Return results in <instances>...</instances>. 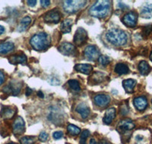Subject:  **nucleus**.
Segmentation results:
<instances>
[{"label": "nucleus", "mask_w": 152, "mask_h": 144, "mask_svg": "<svg viewBox=\"0 0 152 144\" xmlns=\"http://www.w3.org/2000/svg\"><path fill=\"white\" fill-rule=\"evenodd\" d=\"M110 1H107V0L97 1L89 9V14L92 17H98V18L106 17L110 10Z\"/></svg>", "instance_id": "1"}, {"label": "nucleus", "mask_w": 152, "mask_h": 144, "mask_svg": "<svg viewBox=\"0 0 152 144\" xmlns=\"http://www.w3.org/2000/svg\"><path fill=\"white\" fill-rule=\"evenodd\" d=\"M107 40L115 46H123L127 42V34L123 30L112 28L107 31L106 34Z\"/></svg>", "instance_id": "2"}, {"label": "nucleus", "mask_w": 152, "mask_h": 144, "mask_svg": "<svg viewBox=\"0 0 152 144\" xmlns=\"http://www.w3.org/2000/svg\"><path fill=\"white\" fill-rule=\"evenodd\" d=\"M31 47H33L37 51H42L45 50L50 46V37L47 33H40L37 34L32 36L30 40Z\"/></svg>", "instance_id": "3"}, {"label": "nucleus", "mask_w": 152, "mask_h": 144, "mask_svg": "<svg viewBox=\"0 0 152 144\" xmlns=\"http://www.w3.org/2000/svg\"><path fill=\"white\" fill-rule=\"evenodd\" d=\"M86 1H81V0L65 1L63 3V9L67 13L72 14L82 9L86 5Z\"/></svg>", "instance_id": "4"}, {"label": "nucleus", "mask_w": 152, "mask_h": 144, "mask_svg": "<svg viewBox=\"0 0 152 144\" xmlns=\"http://www.w3.org/2000/svg\"><path fill=\"white\" fill-rule=\"evenodd\" d=\"M88 39V33L84 28H79L76 31L74 36V42L77 46H81Z\"/></svg>", "instance_id": "5"}, {"label": "nucleus", "mask_w": 152, "mask_h": 144, "mask_svg": "<svg viewBox=\"0 0 152 144\" xmlns=\"http://www.w3.org/2000/svg\"><path fill=\"white\" fill-rule=\"evenodd\" d=\"M138 20V15L135 12H130L125 15L123 18V22L127 27L129 28H134L137 24Z\"/></svg>", "instance_id": "6"}, {"label": "nucleus", "mask_w": 152, "mask_h": 144, "mask_svg": "<svg viewBox=\"0 0 152 144\" xmlns=\"http://www.w3.org/2000/svg\"><path fill=\"white\" fill-rule=\"evenodd\" d=\"M85 56L90 61H94L99 58V50L94 46H89L85 50Z\"/></svg>", "instance_id": "7"}, {"label": "nucleus", "mask_w": 152, "mask_h": 144, "mask_svg": "<svg viewBox=\"0 0 152 144\" xmlns=\"http://www.w3.org/2000/svg\"><path fill=\"white\" fill-rule=\"evenodd\" d=\"M13 132L15 134H21L25 130V124L21 117H18L13 123Z\"/></svg>", "instance_id": "8"}, {"label": "nucleus", "mask_w": 152, "mask_h": 144, "mask_svg": "<svg viewBox=\"0 0 152 144\" xmlns=\"http://www.w3.org/2000/svg\"><path fill=\"white\" fill-rule=\"evenodd\" d=\"M60 13H59L58 11L56 10H53L50 11L45 14L43 18H44V21L47 23H58L60 20Z\"/></svg>", "instance_id": "9"}, {"label": "nucleus", "mask_w": 152, "mask_h": 144, "mask_svg": "<svg viewBox=\"0 0 152 144\" xmlns=\"http://www.w3.org/2000/svg\"><path fill=\"white\" fill-rule=\"evenodd\" d=\"M59 51L65 55H70L75 53V47L70 43H63L59 46Z\"/></svg>", "instance_id": "10"}, {"label": "nucleus", "mask_w": 152, "mask_h": 144, "mask_svg": "<svg viewBox=\"0 0 152 144\" xmlns=\"http://www.w3.org/2000/svg\"><path fill=\"white\" fill-rule=\"evenodd\" d=\"M94 103L97 106H107L110 103V97L106 94H98L94 97Z\"/></svg>", "instance_id": "11"}, {"label": "nucleus", "mask_w": 152, "mask_h": 144, "mask_svg": "<svg viewBox=\"0 0 152 144\" xmlns=\"http://www.w3.org/2000/svg\"><path fill=\"white\" fill-rule=\"evenodd\" d=\"M135 127V124L129 119L123 120L118 124V130L119 132H124L127 130H130Z\"/></svg>", "instance_id": "12"}, {"label": "nucleus", "mask_w": 152, "mask_h": 144, "mask_svg": "<svg viewBox=\"0 0 152 144\" xmlns=\"http://www.w3.org/2000/svg\"><path fill=\"white\" fill-rule=\"evenodd\" d=\"M21 84H13V83H11L9 85H7L6 87L3 88V92L6 93H12L14 96H16L17 94H18L20 90H21Z\"/></svg>", "instance_id": "13"}, {"label": "nucleus", "mask_w": 152, "mask_h": 144, "mask_svg": "<svg viewBox=\"0 0 152 144\" xmlns=\"http://www.w3.org/2000/svg\"><path fill=\"white\" fill-rule=\"evenodd\" d=\"M134 105L138 111H144L148 106L147 99L145 96H138L134 100Z\"/></svg>", "instance_id": "14"}, {"label": "nucleus", "mask_w": 152, "mask_h": 144, "mask_svg": "<svg viewBox=\"0 0 152 144\" xmlns=\"http://www.w3.org/2000/svg\"><path fill=\"white\" fill-rule=\"evenodd\" d=\"M76 112H78L81 116L82 119H87L90 114V108L85 103H81L78 105V106L76 107Z\"/></svg>", "instance_id": "15"}, {"label": "nucleus", "mask_w": 152, "mask_h": 144, "mask_svg": "<svg viewBox=\"0 0 152 144\" xmlns=\"http://www.w3.org/2000/svg\"><path fill=\"white\" fill-rule=\"evenodd\" d=\"M9 61L12 65L16 64H24L27 62V57L24 54H20V55H14L9 57Z\"/></svg>", "instance_id": "16"}, {"label": "nucleus", "mask_w": 152, "mask_h": 144, "mask_svg": "<svg viewBox=\"0 0 152 144\" xmlns=\"http://www.w3.org/2000/svg\"><path fill=\"white\" fill-rule=\"evenodd\" d=\"M115 117H116V109L114 108H108L106 111L105 115L104 117V122L106 124H110L112 123Z\"/></svg>", "instance_id": "17"}, {"label": "nucleus", "mask_w": 152, "mask_h": 144, "mask_svg": "<svg viewBox=\"0 0 152 144\" xmlns=\"http://www.w3.org/2000/svg\"><path fill=\"white\" fill-rule=\"evenodd\" d=\"M75 69L82 74H89L93 70V67L88 64H78L75 66Z\"/></svg>", "instance_id": "18"}, {"label": "nucleus", "mask_w": 152, "mask_h": 144, "mask_svg": "<svg viewBox=\"0 0 152 144\" xmlns=\"http://www.w3.org/2000/svg\"><path fill=\"white\" fill-rule=\"evenodd\" d=\"M141 16L144 18L152 17V4L146 3L142 6L141 10Z\"/></svg>", "instance_id": "19"}, {"label": "nucleus", "mask_w": 152, "mask_h": 144, "mask_svg": "<svg viewBox=\"0 0 152 144\" xmlns=\"http://www.w3.org/2000/svg\"><path fill=\"white\" fill-rule=\"evenodd\" d=\"M15 48L14 43L12 42H5L0 43V54H6L12 51Z\"/></svg>", "instance_id": "20"}, {"label": "nucleus", "mask_w": 152, "mask_h": 144, "mask_svg": "<svg viewBox=\"0 0 152 144\" xmlns=\"http://www.w3.org/2000/svg\"><path fill=\"white\" fill-rule=\"evenodd\" d=\"M136 85V81L133 79H127L123 81V86L127 93H132Z\"/></svg>", "instance_id": "21"}, {"label": "nucleus", "mask_w": 152, "mask_h": 144, "mask_svg": "<svg viewBox=\"0 0 152 144\" xmlns=\"http://www.w3.org/2000/svg\"><path fill=\"white\" fill-rule=\"evenodd\" d=\"M115 72L116 74L122 75V74H126L129 72V68L128 65L123 63H118L115 67Z\"/></svg>", "instance_id": "22"}, {"label": "nucleus", "mask_w": 152, "mask_h": 144, "mask_svg": "<svg viewBox=\"0 0 152 144\" xmlns=\"http://www.w3.org/2000/svg\"><path fill=\"white\" fill-rule=\"evenodd\" d=\"M15 111L9 107H3L1 110L0 115L4 119H10L14 116Z\"/></svg>", "instance_id": "23"}, {"label": "nucleus", "mask_w": 152, "mask_h": 144, "mask_svg": "<svg viewBox=\"0 0 152 144\" xmlns=\"http://www.w3.org/2000/svg\"><path fill=\"white\" fill-rule=\"evenodd\" d=\"M72 24V21L71 19H66L62 21L60 26V30L63 33H68L71 31V27Z\"/></svg>", "instance_id": "24"}, {"label": "nucleus", "mask_w": 152, "mask_h": 144, "mask_svg": "<svg viewBox=\"0 0 152 144\" xmlns=\"http://www.w3.org/2000/svg\"><path fill=\"white\" fill-rule=\"evenodd\" d=\"M138 70L142 75H147L151 71V68L148 63L145 61H142L138 65Z\"/></svg>", "instance_id": "25"}, {"label": "nucleus", "mask_w": 152, "mask_h": 144, "mask_svg": "<svg viewBox=\"0 0 152 144\" xmlns=\"http://www.w3.org/2000/svg\"><path fill=\"white\" fill-rule=\"evenodd\" d=\"M106 77H107V75L105 74H104V73H101V72H96V73H94L92 75V79H93V81L94 82H97V84L105 81Z\"/></svg>", "instance_id": "26"}, {"label": "nucleus", "mask_w": 152, "mask_h": 144, "mask_svg": "<svg viewBox=\"0 0 152 144\" xmlns=\"http://www.w3.org/2000/svg\"><path fill=\"white\" fill-rule=\"evenodd\" d=\"M31 18L28 16L24 17V18H22V20L21 21V24H20V27L19 28H21L20 31H24L27 29L28 26L31 24Z\"/></svg>", "instance_id": "27"}, {"label": "nucleus", "mask_w": 152, "mask_h": 144, "mask_svg": "<svg viewBox=\"0 0 152 144\" xmlns=\"http://www.w3.org/2000/svg\"><path fill=\"white\" fill-rule=\"evenodd\" d=\"M69 85L72 90L75 91V92H79L81 90V86L80 84L78 83V81L76 80H70L69 81Z\"/></svg>", "instance_id": "28"}, {"label": "nucleus", "mask_w": 152, "mask_h": 144, "mask_svg": "<svg viewBox=\"0 0 152 144\" xmlns=\"http://www.w3.org/2000/svg\"><path fill=\"white\" fill-rule=\"evenodd\" d=\"M67 130L69 131V133L72 135H78L81 132V129L79 127H76V126L73 125V124H69L67 127Z\"/></svg>", "instance_id": "29"}, {"label": "nucleus", "mask_w": 152, "mask_h": 144, "mask_svg": "<svg viewBox=\"0 0 152 144\" xmlns=\"http://www.w3.org/2000/svg\"><path fill=\"white\" fill-rule=\"evenodd\" d=\"M98 61L99 63L102 66H107L110 62V59L109 57L106 56V55H100V56H99Z\"/></svg>", "instance_id": "30"}, {"label": "nucleus", "mask_w": 152, "mask_h": 144, "mask_svg": "<svg viewBox=\"0 0 152 144\" xmlns=\"http://www.w3.org/2000/svg\"><path fill=\"white\" fill-rule=\"evenodd\" d=\"M90 135V132L88 130H84L83 133L81 134V138H80V143L81 144H86V140L88 137Z\"/></svg>", "instance_id": "31"}, {"label": "nucleus", "mask_w": 152, "mask_h": 144, "mask_svg": "<svg viewBox=\"0 0 152 144\" xmlns=\"http://www.w3.org/2000/svg\"><path fill=\"white\" fill-rule=\"evenodd\" d=\"M21 144H33L35 142V139L32 137H24L21 139Z\"/></svg>", "instance_id": "32"}, {"label": "nucleus", "mask_w": 152, "mask_h": 144, "mask_svg": "<svg viewBox=\"0 0 152 144\" xmlns=\"http://www.w3.org/2000/svg\"><path fill=\"white\" fill-rule=\"evenodd\" d=\"M39 139H40V140L42 141V142H45V141L48 139V134L46 132H44V131H43V132L40 133V135H39Z\"/></svg>", "instance_id": "33"}, {"label": "nucleus", "mask_w": 152, "mask_h": 144, "mask_svg": "<svg viewBox=\"0 0 152 144\" xmlns=\"http://www.w3.org/2000/svg\"><path fill=\"white\" fill-rule=\"evenodd\" d=\"M63 136V133L62 131H56V132L53 133V137L55 140H59L61 139Z\"/></svg>", "instance_id": "34"}, {"label": "nucleus", "mask_w": 152, "mask_h": 144, "mask_svg": "<svg viewBox=\"0 0 152 144\" xmlns=\"http://www.w3.org/2000/svg\"><path fill=\"white\" fill-rule=\"evenodd\" d=\"M50 2L48 1V0H47V1H45V0H41V1H40V5H41V6L43 8L48 7L49 5H50Z\"/></svg>", "instance_id": "35"}, {"label": "nucleus", "mask_w": 152, "mask_h": 144, "mask_svg": "<svg viewBox=\"0 0 152 144\" xmlns=\"http://www.w3.org/2000/svg\"><path fill=\"white\" fill-rule=\"evenodd\" d=\"M120 112H121L122 115H126V114L128 113V112H129L128 107L126 106V105H123V106L121 107V110H120Z\"/></svg>", "instance_id": "36"}, {"label": "nucleus", "mask_w": 152, "mask_h": 144, "mask_svg": "<svg viewBox=\"0 0 152 144\" xmlns=\"http://www.w3.org/2000/svg\"><path fill=\"white\" fill-rule=\"evenodd\" d=\"M27 3H28V5H29V6H31V7H34V6L36 5L37 1L36 0H29V1L27 2Z\"/></svg>", "instance_id": "37"}, {"label": "nucleus", "mask_w": 152, "mask_h": 144, "mask_svg": "<svg viewBox=\"0 0 152 144\" xmlns=\"http://www.w3.org/2000/svg\"><path fill=\"white\" fill-rule=\"evenodd\" d=\"M5 81V75L2 71H0V85L2 84Z\"/></svg>", "instance_id": "38"}, {"label": "nucleus", "mask_w": 152, "mask_h": 144, "mask_svg": "<svg viewBox=\"0 0 152 144\" xmlns=\"http://www.w3.org/2000/svg\"><path fill=\"white\" fill-rule=\"evenodd\" d=\"M32 93V89L29 87H27L26 89V95L27 96H30Z\"/></svg>", "instance_id": "39"}, {"label": "nucleus", "mask_w": 152, "mask_h": 144, "mask_svg": "<svg viewBox=\"0 0 152 144\" xmlns=\"http://www.w3.org/2000/svg\"><path fill=\"white\" fill-rule=\"evenodd\" d=\"M98 144H111V143L110 142H108L107 140H100V142H99Z\"/></svg>", "instance_id": "40"}, {"label": "nucleus", "mask_w": 152, "mask_h": 144, "mask_svg": "<svg viewBox=\"0 0 152 144\" xmlns=\"http://www.w3.org/2000/svg\"><path fill=\"white\" fill-rule=\"evenodd\" d=\"M4 32H5V28L3 26L0 25V35H2Z\"/></svg>", "instance_id": "41"}, {"label": "nucleus", "mask_w": 152, "mask_h": 144, "mask_svg": "<svg viewBox=\"0 0 152 144\" xmlns=\"http://www.w3.org/2000/svg\"><path fill=\"white\" fill-rule=\"evenodd\" d=\"M37 94H38V96H39V97H41V98L44 97V96H43V93H42L41 91H39V92L37 93Z\"/></svg>", "instance_id": "42"}, {"label": "nucleus", "mask_w": 152, "mask_h": 144, "mask_svg": "<svg viewBox=\"0 0 152 144\" xmlns=\"http://www.w3.org/2000/svg\"><path fill=\"white\" fill-rule=\"evenodd\" d=\"M90 144H97V142L94 139H91L90 140Z\"/></svg>", "instance_id": "43"}, {"label": "nucleus", "mask_w": 152, "mask_h": 144, "mask_svg": "<svg viewBox=\"0 0 152 144\" xmlns=\"http://www.w3.org/2000/svg\"><path fill=\"white\" fill-rule=\"evenodd\" d=\"M150 59H151V61L152 62V52H151V55H150Z\"/></svg>", "instance_id": "44"}, {"label": "nucleus", "mask_w": 152, "mask_h": 144, "mask_svg": "<svg viewBox=\"0 0 152 144\" xmlns=\"http://www.w3.org/2000/svg\"><path fill=\"white\" fill-rule=\"evenodd\" d=\"M9 144H14V143H9Z\"/></svg>", "instance_id": "45"}, {"label": "nucleus", "mask_w": 152, "mask_h": 144, "mask_svg": "<svg viewBox=\"0 0 152 144\" xmlns=\"http://www.w3.org/2000/svg\"><path fill=\"white\" fill-rule=\"evenodd\" d=\"M151 103H152V100H151Z\"/></svg>", "instance_id": "46"}]
</instances>
